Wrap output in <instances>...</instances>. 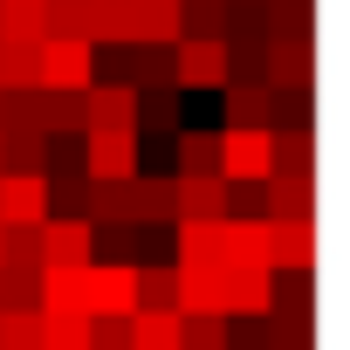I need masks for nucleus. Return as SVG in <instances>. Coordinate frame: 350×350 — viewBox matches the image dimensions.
Listing matches in <instances>:
<instances>
[{"label": "nucleus", "mask_w": 350, "mask_h": 350, "mask_svg": "<svg viewBox=\"0 0 350 350\" xmlns=\"http://www.w3.org/2000/svg\"><path fill=\"white\" fill-rule=\"evenodd\" d=\"M137 172H144V144H137V131H83V179L131 186Z\"/></svg>", "instance_id": "1"}, {"label": "nucleus", "mask_w": 350, "mask_h": 350, "mask_svg": "<svg viewBox=\"0 0 350 350\" xmlns=\"http://www.w3.org/2000/svg\"><path fill=\"white\" fill-rule=\"evenodd\" d=\"M83 309L90 316H131L137 309V261H90L83 268Z\"/></svg>", "instance_id": "2"}, {"label": "nucleus", "mask_w": 350, "mask_h": 350, "mask_svg": "<svg viewBox=\"0 0 350 350\" xmlns=\"http://www.w3.org/2000/svg\"><path fill=\"white\" fill-rule=\"evenodd\" d=\"M275 137L268 131H220V179L227 186H268Z\"/></svg>", "instance_id": "3"}, {"label": "nucleus", "mask_w": 350, "mask_h": 350, "mask_svg": "<svg viewBox=\"0 0 350 350\" xmlns=\"http://www.w3.org/2000/svg\"><path fill=\"white\" fill-rule=\"evenodd\" d=\"M261 90L316 96V42H268L261 49Z\"/></svg>", "instance_id": "4"}, {"label": "nucleus", "mask_w": 350, "mask_h": 350, "mask_svg": "<svg viewBox=\"0 0 350 350\" xmlns=\"http://www.w3.org/2000/svg\"><path fill=\"white\" fill-rule=\"evenodd\" d=\"M96 83V49L90 42H42V90L83 96Z\"/></svg>", "instance_id": "5"}, {"label": "nucleus", "mask_w": 350, "mask_h": 350, "mask_svg": "<svg viewBox=\"0 0 350 350\" xmlns=\"http://www.w3.org/2000/svg\"><path fill=\"white\" fill-rule=\"evenodd\" d=\"M172 90H227V42H172Z\"/></svg>", "instance_id": "6"}, {"label": "nucleus", "mask_w": 350, "mask_h": 350, "mask_svg": "<svg viewBox=\"0 0 350 350\" xmlns=\"http://www.w3.org/2000/svg\"><path fill=\"white\" fill-rule=\"evenodd\" d=\"M172 288H179V309L186 316H227V268L172 261Z\"/></svg>", "instance_id": "7"}, {"label": "nucleus", "mask_w": 350, "mask_h": 350, "mask_svg": "<svg viewBox=\"0 0 350 350\" xmlns=\"http://www.w3.org/2000/svg\"><path fill=\"white\" fill-rule=\"evenodd\" d=\"M83 131H137V90L131 83H90L83 90Z\"/></svg>", "instance_id": "8"}, {"label": "nucleus", "mask_w": 350, "mask_h": 350, "mask_svg": "<svg viewBox=\"0 0 350 350\" xmlns=\"http://www.w3.org/2000/svg\"><path fill=\"white\" fill-rule=\"evenodd\" d=\"M268 268L316 275V220H268Z\"/></svg>", "instance_id": "9"}, {"label": "nucleus", "mask_w": 350, "mask_h": 350, "mask_svg": "<svg viewBox=\"0 0 350 350\" xmlns=\"http://www.w3.org/2000/svg\"><path fill=\"white\" fill-rule=\"evenodd\" d=\"M49 220V186L28 172H0V227H42Z\"/></svg>", "instance_id": "10"}, {"label": "nucleus", "mask_w": 350, "mask_h": 350, "mask_svg": "<svg viewBox=\"0 0 350 350\" xmlns=\"http://www.w3.org/2000/svg\"><path fill=\"white\" fill-rule=\"evenodd\" d=\"M179 42V0H131V49H172Z\"/></svg>", "instance_id": "11"}, {"label": "nucleus", "mask_w": 350, "mask_h": 350, "mask_svg": "<svg viewBox=\"0 0 350 350\" xmlns=\"http://www.w3.org/2000/svg\"><path fill=\"white\" fill-rule=\"evenodd\" d=\"M42 268H90V220H42Z\"/></svg>", "instance_id": "12"}, {"label": "nucleus", "mask_w": 350, "mask_h": 350, "mask_svg": "<svg viewBox=\"0 0 350 350\" xmlns=\"http://www.w3.org/2000/svg\"><path fill=\"white\" fill-rule=\"evenodd\" d=\"M172 220H179L172 179H158V172H137V179H131V227H172Z\"/></svg>", "instance_id": "13"}, {"label": "nucleus", "mask_w": 350, "mask_h": 350, "mask_svg": "<svg viewBox=\"0 0 350 350\" xmlns=\"http://www.w3.org/2000/svg\"><path fill=\"white\" fill-rule=\"evenodd\" d=\"M172 227H179V261L227 268V220H172Z\"/></svg>", "instance_id": "14"}, {"label": "nucleus", "mask_w": 350, "mask_h": 350, "mask_svg": "<svg viewBox=\"0 0 350 350\" xmlns=\"http://www.w3.org/2000/svg\"><path fill=\"white\" fill-rule=\"evenodd\" d=\"M179 220H227V179H172Z\"/></svg>", "instance_id": "15"}, {"label": "nucleus", "mask_w": 350, "mask_h": 350, "mask_svg": "<svg viewBox=\"0 0 350 350\" xmlns=\"http://www.w3.org/2000/svg\"><path fill=\"white\" fill-rule=\"evenodd\" d=\"M261 200H268V220H316V179H282L275 172Z\"/></svg>", "instance_id": "16"}, {"label": "nucleus", "mask_w": 350, "mask_h": 350, "mask_svg": "<svg viewBox=\"0 0 350 350\" xmlns=\"http://www.w3.org/2000/svg\"><path fill=\"white\" fill-rule=\"evenodd\" d=\"M275 268H227V316H268Z\"/></svg>", "instance_id": "17"}, {"label": "nucleus", "mask_w": 350, "mask_h": 350, "mask_svg": "<svg viewBox=\"0 0 350 350\" xmlns=\"http://www.w3.org/2000/svg\"><path fill=\"white\" fill-rule=\"evenodd\" d=\"M42 0H0V49H42Z\"/></svg>", "instance_id": "18"}, {"label": "nucleus", "mask_w": 350, "mask_h": 350, "mask_svg": "<svg viewBox=\"0 0 350 350\" xmlns=\"http://www.w3.org/2000/svg\"><path fill=\"white\" fill-rule=\"evenodd\" d=\"M220 110H227V131H268V90L261 83H227Z\"/></svg>", "instance_id": "19"}, {"label": "nucleus", "mask_w": 350, "mask_h": 350, "mask_svg": "<svg viewBox=\"0 0 350 350\" xmlns=\"http://www.w3.org/2000/svg\"><path fill=\"white\" fill-rule=\"evenodd\" d=\"M172 179H220V131H179V172Z\"/></svg>", "instance_id": "20"}, {"label": "nucleus", "mask_w": 350, "mask_h": 350, "mask_svg": "<svg viewBox=\"0 0 350 350\" xmlns=\"http://www.w3.org/2000/svg\"><path fill=\"white\" fill-rule=\"evenodd\" d=\"M179 42H227V0H179Z\"/></svg>", "instance_id": "21"}, {"label": "nucleus", "mask_w": 350, "mask_h": 350, "mask_svg": "<svg viewBox=\"0 0 350 350\" xmlns=\"http://www.w3.org/2000/svg\"><path fill=\"white\" fill-rule=\"evenodd\" d=\"M131 350H179V309H131Z\"/></svg>", "instance_id": "22"}, {"label": "nucleus", "mask_w": 350, "mask_h": 350, "mask_svg": "<svg viewBox=\"0 0 350 350\" xmlns=\"http://www.w3.org/2000/svg\"><path fill=\"white\" fill-rule=\"evenodd\" d=\"M275 172L282 179H316V131H282L275 137ZM268 172V179H275Z\"/></svg>", "instance_id": "23"}, {"label": "nucleus", "mask_w": 350, "mask_h": 350, "mask_svg": "<svg viewBox=\"0 0 350 350\" xmlns=\"http://www.w3.org/2000/svg\"><path fill=\"white\" fill-rule=\"evenodd\" d=\"M42 350H90V316L83 309H42Z\"/></svg>", "instance_id": "24"}, {"label": "nucleus", "mask_w": 350, "mask_h": 350, "mask_svg": "<svg viewBox=\"0 0 350 350\" xmlns=\"http://www.w3.org/2000/svg\"><path fill=\"white\" fill-rule=\"evenodd\" d=\"M137 309H179V288H172V261H137Z\"/></svg>", "instance_id": "25"}, {"label": "nucleus", "mask_w": 350, "mask_h": 350, "mask_svg": "<svg viewBox=\"0 0 350 350\" xmlns=\"http://www.w3.org/2000/svg\"><path fill=\"white\" fill-rule=\"evenodd\" d=\"M42 309H83V268H42Z\"/></svg>", "instance_id": "26"}, {"label": "nucleus", "mask_w": 350, "mask_h": 350, "mask_svg": "<svg viewBox=\"0 0 350 350\" xmlns=\"http://www.w3.org/2000/svg\"><path fill=\"white\" fill-rule=\"evenodd\" d=\"M137 131H179V90H137Z\"/></svg>", "instance_id": "27"}, {"label": "nucleus", "mask_w": 350, "mask_h": 350, "mask_svg": "<svg viewBox=\"0 0 350 350\" xmlns=\"http://www.w3.org/2000/svg\"><path fill=\"white\" fill-rule=\"evenodd\" d=\"M0 268H42V227H0Z\"/></svg>", "instance_id": "28"}, {"label": "nucleus", "mask_w": 350, "mask_h": 350, "mask_svg": "<svg viewBox=\"0 0 350 350\" xmlns=\"http://www.w3.org/2000/svg\"><path fill=\"white\" fill-rule=\"evenodd\" d=\"M0 309H42V268H0Z\"/></svg>", "instance_id": "29"}, {"label": "nucleus", "mask_w": 350, "mask_h": 350, "mask_svg": "<svg viewBox=\"0 0 350 350\" xmlns=\"http://www.w3.org/2000/svg\"><path fill=\"white\" fill-rule=\"evenodd\" d=\"M0 90H42V49H0Z\"/></svg>", "instance_id": "30"}, {"label": "nucleus", "mask_w": 350, "mask_h": 350, "mask_svg": "<svg viewBox=\"0 0 350 350\" xmlns=\"http://www.w3.org/2000/svg\"><path fill=\"white\" fill-rule=\"evenodd\" d=\"M0 350H42V309H0Z\"/></svg>", "instance_id": "31"}, {"label": "nucleus", "mask_w": 350, "mask_h": 350, "mask_svg": "<svg viewBox=\"0 0 350 350\" xmlns=\"http://www.w3.org/2000/svg\"><path fill=\"white\" fill-rule=\"evenodd\" d=\"M179 350H227V316H186L179 309Z\"/></svg>", "instance_id": "32"}, {"label": "nucleus", "mask_w": 350, "mask_h": 350, "mask_svg": "<svg viewBox=\"0 0 350 350\" xmlns=\"http://www.w3.org/2000/svg\"><path fill=\"white\" fill-rule=\"evenodd\" d=\"M227 350H268V316H227Z\"/></svg>", "instance_id": "33"}, {"label": "nucleus", "mask_w": 350, "mask_h": 350, "mask_svg": "<svg viewBox=\"0 0 350 350\" xmlns=\"http://www.w3.org/2000/svg\"><path fill=\"white\" fill-rule=\"evenodd\" d=\"M90 350H131V316H90Z\"/></svg>", "instance_id": "34"}, {"label": "nucleus", "mask_w": 350, "mask_h": 350, "mask_svg": "<svg viewBox=\"0 0 350 350\" xmlns=\"http://www.w3.org/2000/svg\"><path fill=\"white\" fill-rule=\"evenodd\" d=\"M227 220H268L261 186H227Z\"/></svg>", "instance_id": "35"}, {"label": "nucleus", "mask_w": 350, "mask_h": 350, "mask_svg": "<svg viewBox=\"0 0 350 350\" xmlns=\"http://www.w3.org/2000/svg\"><path fill=\"white\" fill-rule=\"evenodd\" d=\"M227 8H261V0H227Z\"/></svg>", "instance_id": "36"}]
</instances>
